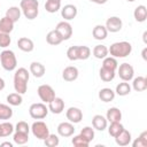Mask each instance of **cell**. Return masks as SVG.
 I'll use <instances>...</instances> for the list:
<instances>
[{
  "mask_svg": "<svg viewBox=\"0 0 147 147\" xmlns=\"http://www.w3.org/2000/svg\"><path fill=\"white\" fill-rule=\"evenodd\" d=\"M132 52V45L129 41H117L110 45V47L108 48V53L117 59V57H126L131 54Z\"/></svg>",
  "mask_w": 147,
  "mask_h": 147,
  "instance_id": "cell-2",
  "label": "cell"
},
{
  "mask_svg": "<svg viewBox=\"0 0 147 147\" xmlns=\"http://www.w3.org/2000/svg\"><path fill=\"white\" fill-rule=\"evenodd\" d=\"M5 85H6V84H5V80L0 77V91H2V90L5 88Z\"/></svg>",
  "mask_w": 147,
  "mask_h": 147,
  "instance_id": "cell-47",
  "label": "cell"
},
{
  "mask_svg": "<svg viewBox=\"0 0 147 147\" xmlns=\"http://www.w3.org/2000/svg\"><path fill=\"white\" fill-rule=\"evenodd\" d=\"M71 142H72V145L76 146V147H87V146L90 145V141H88L85 137H83L80 133H79L78 136H75V137L72 138Z\"/></svg>",
  "mask_w": 147,
  "mask_h": 147,
  "instance_id": "cell-38",
  "label": "cell"
},
{
  "mask_svg": "<svg viewBox=\"0 0 147 147\" xmlns=\"http://www.w3.org/2000/svg\"><path fill=\"white\" fill-rule=\"evenodd\" d=\"M31 131H32V134L39 139V140H44L48 137L49 134V129L47 126V124L42 121H37L34 122L32 125H31Z\"/></svg>",
  "mask_w": 147,
  "mask_h": 147,
  "instance_id": "cell-5",
  "label": "cell"
},
{
  "mask_svg": "<svg viewBox=\"0 0 147 147\" xmlns=\"http://www.w3.org/2000/svg\"><path fill=\"white\" fill-rule=\"evenodd\" d=\"M29 71L25 68H18L14 75V88L15 92L20 94H24L28 90V82H29Z\"/></svg>",
  "mask_w": 147,
  "mask_h": 147,
  "instance_id": "cell-1",
  "label": "cell"
},
{
  "mask_svg": "<svg viewBox=\"0 0 147 147\" xmlns=\"http://www.w3.org/2000/svg\"><path fill=\"white\" fill-rule=\"evenodd\" d=\"M17 46L21 51L23 52H26V53H30L33 51L34 48V45H33V41L30 39V38H26V37H22L17 40Z\"/></svg>",
  "mask_w": 147,
  "mask_h": 147,
  "instance_id": "cell-16",
  "label": "cell"
},
{
  "mask_svg": "<svg viewBox=\"0 0 147 147\" xmlns=\"http://www.w3.org/2000/svg\"><path fill=\"white\" fill-rule=\"evenodd\" d=\"M48 110L53 114H61L64 110V101L61 98L55 96L49 103H48Z\"/></svg>",
  "mask_w": 147,
  "mask_h": 147,
  "instance_id": "cell-14",
  "label": "cell"
},
{
  "mask_svg": "<svg viewBox=\"0 0 147 147\" xmlns=\"http://www.w3.org/2000/svg\"><path fill=\"white\" fill-rule=\"evenodd\" d=\"M123 129H124V126H123V124L121 122H111L109 127H108V133L113 138H115L117 134H119L123 131Z\"/></svg>",
  "mask_w": 147,
  "mask_h": 147,
  "instance_id": "cell-31",
  "label": "cell"
},
{
  "mask_svg": "<svg viewBox=\"0 0 147 147\" xmlns=\"http://www.w3.org/2000/svg\"><path fill=\"white\" fill-rule=\"evenodd\" d=\"M106 29L108 32H118L121 31L122 26H123V22L118 16H110L107 21H106Z\"/></svg>",
  "mask_w": 147,
  "mask_h": 147,
  "instance_id": "cell-10",
  "label": "cell"
},
{
  "mask_svg": "<svg viewBox=\"0 0 147 147\" xmlns=\"http://www.w3.org/2000/svg\"><path fill=\"white\" fill-rule=\"evenodd\" d=\"M92 53H93V55H94V57L95 59H99V60H103L106 56H108V47L107 46H105V45H96L94 48H93V51H92Z\"/></svg>",
  "mask_w": 147,
  "mask_h": 147,
  "instance_id": "cell-27",
  "label": "cell"
},
{
  "mask_svg": "<svg viewBox=\"0 0 147 147\" xmlns=\"http://www.w3.org/2000/svg\"><path fill=\"white\" fill-rule=\"evenodd\" d=\"M99 75H100V78L103 82H111L115 78V71L110 70V69H107V68H103V67H101V69L99 71Z\"/></svg>",
  "mask_w": 147,
  "mask_h": 147,
  "instance_id": "cell-32",
  "label": "cell"
},
{
  "mask_svg": "<svg viewBox=\"0 0 147 147\" xmlns=\"http://www.w3.org/2000/svg\"><path fill=\"white\" fill-rule=\"evenodd\" d=\"M14 125L9 122H2L0 123V138L8 137L14 132Z\"/></svg>",
  "mask_w": 147,
  "mask_h": 147,
  "instance_id": "cell-29",
  "label": "cell"
},
{
  "mask_svg": "<svg viewBox=\"0 0 147 147\" xmlns=\"http://www.w3.org/2000/svg\"><path fill=\"white\" fill-rule=\"evenodd\" d=\"M92 34L94 37V39L96 40H103L107 38V34H108V31L106 29L105 25H101V24H98L93 28V31H92Z\"/></svg>",
  "mask_w": 147,
  "mask_h": 147,
  "instance_id": "cell-21",
  "label": "cell"
},
{
  "mask_svg": "<svg viewBox=\"0 0 147 147\" xmlns=\"http://www.w3.org/2000/svg\"><path fill=\"white\" fill-rule=\"evenodd\" d=\"M21 11H22L21 8L16 7V6H13V7H9V8L7 9L6 16H7L8 18H10L14 23H16V22H18L20 17H21Z\"/></svg>",
  "mask_w": 147,
  "mask_h": 147,
  "instance_id": "cell-28",
  "label": "cell"
},
{
  "mask_svg": "<svg viewBox=\"0 0 147 147\" xmlns=\"http://www.w3.org/2000/svg\"><path fill=\"white\" fill-rule=\"evenodd\" d=\"M117 71H118V76L124 82H130L131 79H133L134 76V69L131 64L129 63H122L119 64V67H117Z\"/></svg>",
  "mask_w": 147,
  "mask_h": 147,
  "instance_id": "cell-8",
  "label": "cell"
},
{
  "mask_svg": "<svg viewBox=\"0 0 147 147\" xmlns=\"http://www.w3.org/2000/svg\"><path fill=\"white\" fill-rule=\"evenodd\" d=\"M133 147H146L147 146V131L140 133V136L133 141Z\"/></svg>",
  "mask_w": 147,
  "mask_h": 147,
  "instance_id": "cell-39",
  "label": "cell"
},
{
  "mask_svg": "<svg viewBox=\"0 0 147 147\" xmlns=\"http://www.w3.org/2000/svg\"><path fill=\"white\" fill-rule=\"evenodd\" d=\"M13 140L17 145H24L29 141V133H23V132H15L13 136Z\"/></svg>",
  "mask_w": 147,
  "mask_h": 147,
  "instance_id": "cell-37",
  "label": "cell"
},
{
  "mask_svg": "<svg viewBox=\"0 0 147 147\" xmlns=\"http://www.w3.org/2000/svg\"><path fill=\"white\" fill-rule=\"evenodd\" d=\"M131 133L125 129H123V131L115 137V141L118 146H127L131 142Z\"/></svg>",
  "mask_w": 147,
  "mask_h": 147,
  "instance_id": "cell-18",
  "label": "cell"
},
{
  "mask_svg": "<svg viewBox=\"0 0 147 147\" xmlns=\"http://www.w3.org/2000/svg\"><path fill=\"white\" fill-rule=\"evenodd\" d=\"M80 134H82L83 137H85L90 142L94 139V130H93L91 126H85V127H83L82 131H80Z\"/></svg>",
  "mask_w": 147,
  "mask_h": 147,
  "instance_id": "cell-43",
  "label": "cell"
},
{
  "mask_svg": "<svg viewBox=\"0 0 147 147\" xmlns=\"http://www.w3.org/2000/svg\"><path fill=\"white\" fill-rule=\"evenodd\" d=\"M91 56V49L87 46H77V60H87Z\"/></svg>",
  "mask_w": 147,
  "mask_h": 147,
  "instance_id": "cell-33",
  "label": "cell"
},
{
  "mask_svg": "<svg viewBox=\"0 0 147 147\" xmlns=\"http://www.w3.org/2000/svg\"><path fill=\"white\" fill-rule=\"evenodd\" d=\"M38 92V95L40 98V100L45 103H49L56 95H55V91L53 90V87L51 85H47V84H42L38 87L37 90Z\"/></svg>",
  "mask_w": 147,
  "mask_h": 147,
  "instance_id": "cell-7",
  "label": "cell"
},
{
  "mask_svg": "<svg viewBox=\"0 0 147 147\" xmlns=\"http://www.w3.org/2000/svg\"><path fill=\"white\" fill-rule=\"evenodd\" d=\"M92 125L95 130L98 131H103L105 129H107V125H108V121L105 116L102 115H95L93 118H92Z\"/></svg>",
  "mask_w": 147,
  "mask_h": 147,
  "instance_id": "cell-17",
  "label": "cell"
},
{
  "mask_svg": "<svg viewBox=\"0 0 147 147\" xmlns=\"http://www.w3.org/2000/svg\"><path fill=\"white\" fill-rule=\"evenodd\" d=\"M132 87L134 91L137 92H142L147 88V79L146 77L144 76H138L133 79V83H132Z\"/></svg>",
  "mask_w": 147,
  "mask_h": 147,
  "instance_id": "cell-22",
  "label": "cell"
},
{
  "mask_svg": "<svg viewBox=\"0 0 147 147\" xmlns=\"http://www.w3.org/2000/svg\"><path fill=\"white\" fill-rule=\"evenodd\" d=\"M0 62H1L2 68L5 70H7V71H13L17 67L16 55L10 49H5V51H2L0 53Z\"/></svg>",
  "mask_w": 147,
  "mask_h": 147,
  "instance_id": "cell-4",
  "label": "cell"
},
{
  "mask_svg": "<svg viewBox=\"0 0 147 147\" xmlns=\"http://www.w3.org/2000/svg\"><path fill=\"white\" fill-rule=\"evenodd\" d=\"M65 117L69 122H71L72 124H76L83 119V111L77 107H70L65 111Z\"/></svg>",
  "mask_w": 147,
  "mask_h": 147,
  "instance_id": "cell-11",
  "label": "cell"
},
{
  "mask_svg": "<svg viewBox=\"0 0 147 147\" xmlns=\"http://www.w3.org/2000/svg\"><path fill=\"white\" fill-rule=\"evenodd\" d=\"M14 22L8 18L7 16H3L1 20H0V31L2 32H6V33H10L14 29Z\"/></svg>",
  "mask_w": 147,
  "mask_h": 147,
  "instance_id": "cell-25",
  "label": "cell"
},
{
  "mask_svg": "<svg viewBox=\"0 0 147 147\" xmlns=\"http://www.w3.org/2000/svg\"><path fill=\"white\" fill-rule=\"evenodd\" d=\"M20 8L28 20H34L39 14L38 0H21Z\"/></svg>",
  "mask_w": 147,
  "mask_h": 147,
  "instance_id": "cell-3",
  "label": "cell"
},
{
  "mask_svg": "<svg viewBox=\"0 0 147 147\" xmlns=\"http://www.w3.org/2000/svg\"><path fill=\"white\" fill-rule=\"evenodd\" d=\"M106 118L108 122H121L122 119V111L116 108V107H111L107 110V115H106Z\"/></svg>",
  "mask_w": 147,
  "mask_h": 147,
  "instance_id": "cell-19",
  "label": "cell"
},
{
  "mask_svg": "<svg viewBox=\"0 0 147 147\" xmlns=\"http://www.w3.org/2000/svg\"><path fill=\"white\" fill-rule=\"evenodd\" d=\"M99 99L103 102H110L115 99V92L109 87L101 88L99 91Z\"/></svg>",
  "mask_w": 147,
  "mask_h": 147,
  "instance_id": "cell-23",
  "label": "cell"
},
{
  "mask_svg": "<svg viewBox=\"0 0 147 147\" xmlns=\"http://www.w3.org/2000/svg\"><path fill=\"white\" fill-rule=\"evenodd\" d=\"M126 1H129V2H133V1H136V0H126Z\"/></svg>",
  "mask_w": 147,
  "mask_h": 147,
  "instance_id": "cell-52",
  "label": "cell"
},
{
  "mask_svg": "<svg viewBox=\"0 0 147 147\" xmlns=\"http://www.w3.org/2000/svg\"><path fill=\"white\" fill-rule=\"evenodd\" d=\"M91 2H94V3H96V5H103V3H106L108 0H90Z\"/></svg>",
  "mask_w": 147,
  "mask_h": 147,
  "instance_id": "cell-46",
  "label": "cell"
},
{
  "mask_svg": "<svg viewBox=\"0 0 147 147\" xmlns=\"http://www.w3.org/2000/svg\"><path fill=\"white\" fill-rule=\"evenodd\" d=\"M45 71H46V69H45V67H44V64H41L40 62H32L31 64H30V72L36 77V78H40V77H42L44 75H45Z\"/></svg>",
  "mask_w": 147,
  "mask_h": 147,
  "instance_id": "cell-20",
  "label": "cell"
},
{
  "mask_svg": "<svg viewBox=\"0 0 147 147\" xmlns=\"http://www.w3.org/2000/svg\"><path fill=\"white\" fill-rule=\"evenodd\" d=\"M29 114L34 119H42L48 114V107H46V105L42 102L32 103L29 108Z\"/></svg>",
  "mask_w": 147,
  "mask_h": 147,
  "instance_id": "cell-6",
  "label": "cell"
},
{
  "mask_svg": "<svg viewBox=\"0 0 147 147\" xmlns=\"http://www.w3.org/2000/svg\"><path fill=\"white\" fill-rule=\"evenodd\" d=\"M74 132H75V126L71 122H62L57 125V133L61 137H64V138L71 137Z\"/></svg>",
  "mask_w": 147,
  "mask_h": 147,
  "instance_id": "cell-12",
  "label": "cell"
},
{
  "mask_svg": "<svg viewBox=\"0 0 147 147\" xmlns=\"http://www.w3.org/2000/svg\"><path fill=\"white\" fill-rule=\"evenodd\" d=\"M78 69L74 65H69V67H65L63 72H62V78L65 80V82H74L78 78Z\"/></svg>",
  "mask_w": 147,
  "mask_h": 147,
  "instance_id": "cell-15",
  "label": "cell"
},
{
  "mask_svg": "<svg viewBox=\"0 0 147 147\" xmlns=\"http://www.w3.org/2000/svg\"><path fill=\"white\" fill-rule=\"evenodd\" d=\"M13 116V109L5 103H0V119H9Z\"/></svg>",
  "mask_w": 147,
  "mask_h": 147,
  "instance_id": "cell-36",
  "label": "cell"
},
{
  "mask_svg": "<svg viewBox=\"0 0 147 147\" xmlns=\"http://www.w3.org/2000/svg\"><path fill=\"white\" fill-rule=\"evenodd\" d=\"M131 93V86L129 85L127 82H122L119 83L117 86H116V91H115V94H118L121 96H125L127 94Z\"/></svg>",
  "mask_w": 147,
  "mask_h": 147,
  "instance_id": "cell-30",
  "label": "cell"
},
{
  "mask_svg": "<svg viewBox=\"0 0 147 147\" xmlns=\"http://www.w3.org/2000/svg\"><path fill=\"white\" fill-rule=\"evenodd\" d=\"M133 16H134V20L137 22H140V23L145 22L146 18H147V9H146V7L144 5H140V6L136 7V9L133 11Z\"/></svg>",
  "mask_w": 147,
  "mask_h": 147,
  "instance_id": "cell-24",
  "label": "cell"
},
{
  "mask_svg": "<svg viewBox=\"0 0 147 147\" xmlns=\"http://www.w3.org/2000/svg\"><path fill=\"white\" fill-rule=\"evenodd\" d=\"M15 131H17V132H23V133H29L30 126H29V124H28L26 122L20 121V122L16 124V126H15Z\"/></svg>",
  "mask_w": 147,
  "mask_h": 147,
  "instance_id": "cell-44",
  "label": "cell"
},
{
  "mask_svg": "<svg viewBox=\"0 0 147 147\" xmlns=\"http://www.w3.org/2000/svg\"><path fill=\"white\" fill-rule=\"evenodd\" d=\"M55 30L57 31V33L60 34V37L62 38V40H68L72 36V26L67 21L59 22L57 25H56V28H55Z\"/></svg>",
  "mask_w": 147,
  "mask_h": 147,
  "instance_id": "cell-9",
  "label": "cell"
},
{
  "mask_svg": "<svg viewBox=\"0 0 147 147\" xmlns=\"http://www.w3.org/2000/svg\"><path fill=\"white\" fill-rule=\"evenodd\" d=\"M46 41H47L49 45L56 46V45L61 44L63 40H62V38L60 37V34L57 33L56 30H52V31H49V32L47 33V36H46Z\"/></svg>",
  "mask_w": 147,
  "mask_h": 147,
  "instance_id": "cell-26",
  "label": "cell"
},
{
  "mask_svg": "<svg viewBox=\"0 0 147 147\" xmlns=\"http://www.w3.org/2000/svg\"><path fill=\"white\" fill-rule=\"evenodd\" d=\"M1 146L3 147V146H8V147H13V144L11 142H9V141H6V142H2L1 144Z\"/></svg>",
  "mask_w": 147,
  "mask_h": 147,
  "instance_id": "cell-49",
  "label": "cell"
},
{
  "mask_svg": "<svg viewBox=\"0 0 147 147\" xmlns=\"http://www.w3.org/2000/svg\"><path fill=\"white\" fill-rule=\"evenodd\" d=\"M51 1H57V2H61V0H51Z\"/></svg>",
  "mask_w": 147,
  "mask_h": 147,
  "instance_id": "cell-51",
  "label": "cell"
},
{
  "mask_svg": "<svg viewBox=\"0 0 147 147\" xmlns=\"http://www.w3.org/2000/svg\"><path fill=\"white\" fill-rule=\"evenodd\" d=\"M44 144L47 146V147H56L59 144H60V139L56 134H52L49 133L48 137L46 139H44Z\"/></svg>",
  "mask_w": 147,
  "mask_h": 147,
  "instance_id": "cell-41",
  "label": "cell"
},
{
  "mask_svg": "<svg viewBox=\"0 0 147 147\" xmlns=\"http://www.w3.org/2000/svg\"><path fill=\"white\" fill-rule=\"evenodd\" d=\"M61 8V2H57V1H51V0H47L46 3H45V9L46 11L48 13H56L59 9Z\"/></svg>",
  "mask_w": 147,
  "mask_h": 147,
  "instance_id": "cell-40",
  "label": "cell"
},
{
  "mask_svg": "<svg viewBox=\"0 0 147 147\" xmlns=\"http://www.w3.org/2000/svg\"><path fill=\"white\" fill-rule=\"evenodd\" d=\"M146 36H147V32L145 31V32H144V34H142V38H144V42H145V44L147 42V41H146Z\"/></svg>",
  "mask_w": 147,
  "mask_h": 147,
  "instance_id": "cell-50",
  "label": "cell"
},
{
  "mask_svg": "<svg viewBox=\"0 0 147 147\" xmlns=\"http://www.w3.org/2000/svg\"><path fill=\"white\" fill-rule=\"evenodd\" d=\"M23 101V98H22V94L15 92V93H10L7 95V102L10 105V106H20Z\"/></svg>",
  "mask_w": 147,
  "mask_h": 147,
  "instance_id": "cell-35",
  "label": "cell"
},
{
  "mask_svg": "<svg viewBox=\"0 0 147 147\" xmlns=\"http://www.w3.org/2000/svg\"><path fill=\"white\" fill-rule=\"evenodd\" d=\"M102 67L116 71V69H117V67H118V63H117V60H116L115 57H113V56H106V57L103 59Z\"/></svg>",
  "mask_w": 147,
  "mask_h": 147,
  "instance_id": "cell-34",
  "label": "cell"
},
{
  "mask_svg": "<svg viewBox=\"0 0 147 147\" xmlns=\"http://www.w3.org/2000/svg\"><path fill=\"white\" fill-rule=\"evenodd\" d=\"M77 7L75 5L68 3L65 5L62 9H61V16L65 20V21H71L77 16Z\"/></svg>",
  "mask_w": 147,
  "mask_h": 147,
  "instance_id": "cell-13",
  "label": "cell"
},
{
  "mask_svg": "<svg viewBox=\"0 0 147 147\" xmlns=\"http://www.w3.org/2000/svg\"><path fill=\"white\" fill-rule=\"evenodd\" d=\"M11 42V39L9 37V33H6V32H2L0 31V47L2 48H7Z\"/></svg>",
  "mask_w": 147,
  "mask_h": 147,
  "instance_id": "cell-42",
  "label": "cell"
},
{
  "mask_svg": "<svg viewBox=\"0 0 147 147\" xmlns=\"http://www.w3.org/2000/svg\"><path fill=\"white\" fill-rule=\"evenodd\" d=\"M146 53H147V48L145 47V48L142 49V53H141V55H142V59H144V60H147V56H146Z\"/></svg>",
  "mask_w": 147,
  "mask_h": 147,
  "instance_id": "cell-48",
  "label": "cell"
},
{
  "mask_svg": "<svg viewBox=\"0 0 147 147\" xmlns=\"http://www.w3.org/2000/svg\"><path fill=\"white\" fill-rule=\"evenodd\" d=\"M67 56L70 61H77V46H71L67 51Z\"/></svg>",
  "mask_w": 147,
  "mask_h": 147,
  "instance_id": "cell-45",
  "label": "cell"
}]
</instances>
